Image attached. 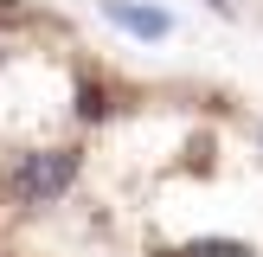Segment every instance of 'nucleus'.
Instances as JSON below:
<instances>
[{"instance_id":"obj_1","label":"nucleus","mask_w":263,"mask_h":257,"mask_svg":"<svg viewBox=\"0 0 263 257\" xmlns=\"http://www.w3.org/2000/svg\"><path fill=\"white\" fill-rule=\"evenodd\" d=\"M71 180H77V148H32V154H20V161L7 167V193H13L20 206H51V199H64Z\"/></svg>"},{"instance_id":"obj_2","label":"nucleus","mask_w":263,"mask_h":257,"mask_svg":"<svg viewBox=\"0 0 263 257\" xmlns=\"http://www.w3.org/2000/svg\"><path fill=\"white\" fill-rule=\"evenodd\" d=\"M103 13H109L122 32H135V39H167L174 32V20H167L161 7H135V0H103Z\"/></svg>"},{"instance_id":"obj_3","label":"nucleus","mask_w":263,"mask_h":257,"mask_svg":"<svg viewBox=\"0 0 263 257\" xmlns=\"http://www.w3.org/2000/svg\"><path fill=\"white\" fill-rule=\"evenodd\" d=\"M174 257H251V244H238V238H199V244H186V251H174Z\"/></svg>"},{"instance_id":"obj_4","label":"nucleus","mask_w":263,"mask_h":257,"mask_svg":"<svg viewBox=\"0 0 263 257\" xmlns=\"http://www.w3.org/2000/svg\"><path fill=\"white\" fill-rule=\"evenodd\" d=\"M77 116H84V122H103V116H109V97H103V84H84V90H77Z\"/></svg>"},{"instance_id":"obj_5","label":"nucleus","mask_w":263,"mask_h":257,"mask_svg":"<svg viewBox=\"0 0 263 257\" xmlns=\"http://www.w3.org/2000/svg\"><path fill=\"white\" fill-rule=\"evenodd\" d=\"M0 20H13V7H7V0H0Z\"/></svg>"}]
</instances>
